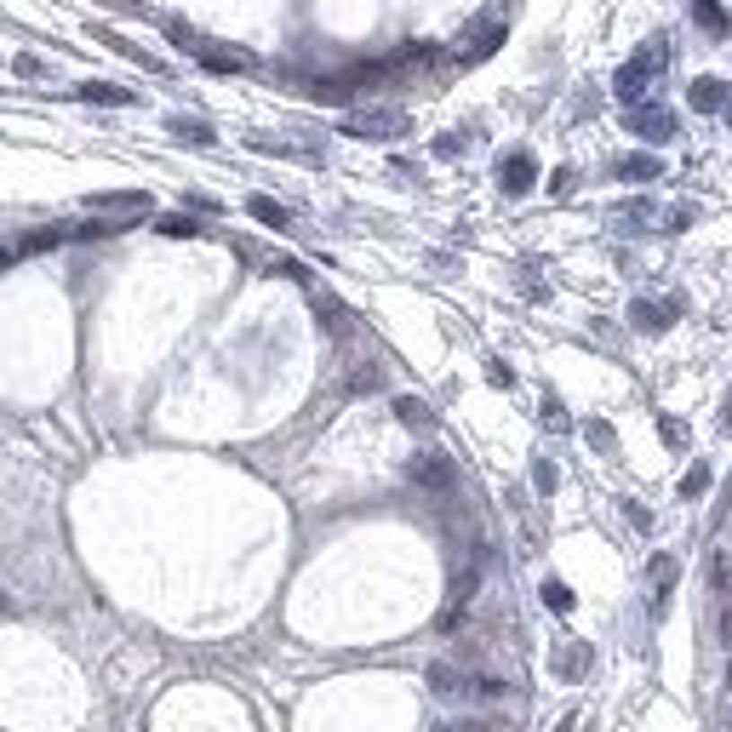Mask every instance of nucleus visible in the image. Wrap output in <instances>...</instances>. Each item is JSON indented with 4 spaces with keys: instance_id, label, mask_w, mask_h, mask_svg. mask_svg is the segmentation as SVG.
Wrapping results in <instances>:
<instances>
[{
    "instance_id": "obj_3",
    "label": "nucleus",
    "mask_w": 732,
    "mask_h": 732,
    "mask_svg": "<svg viewBox=\"0 0 732 732\" xmlns=\"http://www.w3.org/2000/svg\"><path fill=\"white\" fill-rule=\"evenodd\" d=\"M533 183H538L533 149H516V154H504V161H498V190H504V195H526Z\"/></svg>"
},
{
    "instance_id": "obj_33",
    "label": "nucleus",
    "mask_w": 732,
    "mask_h": 732,
    "mask_svg": "<svg viewBox=\"0 0 732 732\" xmlns=\"http://www.w3.org/2000/svg\"><path fill=\"white\" fill-rule=\"evenodd\" d=\"M18 75H46V64H40V57H29V52H23V57H18Z\"/></svg>"
},
{
    "instance_id": "obj_13",
    "label": "nucleus",
    "mask_w": 732,
    "mask_h": 732,
    "mask_svg": "<svg viewBox=\"0 0 732 732\" xmlns=\"http://www.w3.org/2000/svg\"><path fill=\"white\" fill-rule=\"evenodd\" d=\"M75 98L81 103H103V109H115V103H137L127 86H115V81H81L75 86Z\"/></svg>"
},
{
    "instance_id": "obj_23",
    "label": "nucleus",
    "mask_w": 732,
    "mask_h": 732,
    "mask_svg": "<svg viewBox=\"0 0 732 732\" xmlns=\"http://www.w3.org/2000/svg\"><path fill=\"white\" fill-rule=\"evenodd\" d=\"M154 229H161V235H178V241L200 235V229H195V217H161V224H154Z\"/></svg>"
},
{
    "instance_id": "obj_31",
    "label": "nucleus",
    "mask_w": 732,
    "mask_h": 732,
    "mask_svg": "<svg viewBox=\"0 0 732 732\" xmlns=\"http://www.w3.org/2000/svg\"><path fill=\"white\" fill-rule=\"evenodd\" d=\"M487 378H492L498 389H509V384H516V372H509L504 361H487Z\"/></svg>"
},
{
    "instance_id": "obj_27",
    "label": "nucleus",
    "mask_w": 732,
    "mask_h": 732,
    "mask_svg": "<svg viewBox=\"0 0 732 732\" xmlns=\"http://www.w3.org/2000/svg\"><path fill=\"white\" fill-rule=\"evenodd\" d=\"M435 154H441V161H453V154H463V137H458V132H441V137H435Z\"/></svg>"
},
{
    "instance_id": "obj_19",
    "label": "nucleus",
    "mask_w": 732,
    "mask_h": 732,
    "mask_svg": "<svg viewBox=\"0 0 732 732\" xmlns=\"http://www.w3.org/2000/svg\"><path fill=\"white\" fill-rule=\"evenodd\" d=\"M395 418H401L407 429H429V407H424L418 395H401V401H395Z\"/></svg>"
},
{
    "instance_id": "obj_6",
    "label": "nucleus",
    "mask_w": 732,
    "mask_h": 732,
    "mask_svg": "<svg viewBox=\"0 0 732 732\" xmlns=\"http://www.w3.org/2000/svg\"><path fill=\"white\" fill-rule=\"evenodd\" d=\"M687 103L698 109V115H721V109L732 103V86L721 81V75H698V81L687 86Z\"/></svg>"
},
{
    "instance_id": "obj_22",
    "label": "nucleus",
    "mask_w": 732,
    "mask_h": 732,
    "mask_svg": "<svg viewBox=\"0 0 732 732\" xmlns=\"http://www.w3.org/2000/svg\"><path fill=\"white\" fill-rule=\"evenodd\" d=\"M710 481H715V475H710V463H692V470L681 475V498H704V492H710Z\"/></svg>"
},
{
    "instance_id": "obj_36",
    "label": "nucleus",
    "mask_w": 732,
    "mask_h": 732,
    "mask_svg": "<svg viewBox=\"0 0 732 732\" xmlns=\"http://www.w3.org/2000/svg\"><path fill=\"white\" fill-rule=\"evenodd\" d=\"M555 732H578V715H567V721H560Z\"/></svg>"
},
{
    "instance_id": "obj_26",
    "label": "nucleus",
    "mask_w": 732,
    "mask_h": 732,
    "mask_svg": "<svg viewBox=\"0 0 732 732\" xmlns=\"http://www.w3.org/2000/svg\"><path fill=\"white\" fill-rule=\"evenodd\" d=\"M624 516H630V526H635V533H652V516H647V504H635V498H624Z\"/></svg>"
},
{
    "instance_id": "obj_21",
    "label": "nucleus",
    "mask_w": 732,
    "mask_h": 732,
    "mask_svg": "<svg viewBox=\"0 0 732 732\" xmlns=\"http://www.w3.org/2000/svg\"><path fill=\"white\" fill-rule=\"evenodd\" d=\"M92 207H103V212H144L149 195H137V190H127V195H98Z\"/></svg>"
},
{
    "instance_id": "obj_7",
    "label": "nucleus",
    "mask_w": 732,
    "mask_h": 732,
    "mask_svg": "<svg viewBox=\"0 0 732 732\" xmlns=\"http://www.w3.org/2000/svg\"><path fill=\"white\" fill-rule=\"evenodd\" d=\"M675 315H681V298H664V304L635 298V304H630V326H635V332H664Z\"/></svg>"
},
{
    "instance_id": "obj_25",
    "label": "nucleus",
    "mask_w": 732,
    "mask_h": 732,
    "mask_svg": "<svg viewBox=\"0 0 732 732\" xmlns=\"http://www.w3.org/2000/svg\"><path fill=\"white\" fill-rule=\"evenodd\" d=\"M658 429H664V441H669V446H687V424H681V418H669V412H664V418H658Z\"/></svg>"
},
{
    "instance_id": "obj_1",
    "label": "nucleus",
    "mask_w": 732,
    "mask_h": 732,
    "mask_svg": "<svg viewBox=\"0 0 732 732\" xmlns=\"http://www.w3.org/2000/svg\"><path fill=\"white\" fill-rule=\"evenodd\" d=\"M624 127H630L635 137H647V144H669L681 120L669 115V109H658V103L647 109V98H641V103H630V109H624Z\"/></svg>"
},
{
    "instance_id": "obj_39",
    "label": "nucleus",
    "mask_w": 732,
    "mask_h": 732,
    "mask_svg": "<svg viewBox=\"0 0 732 732\" xmlns=\"http://www.w3.org/2000/svg\"><path fill=\"white\" fill-rule=\"evenodd\" d=\"M727 692H732V664H727Z\"/></svg>"
},
{
    "instance_id": "obj_20",
    "label": "nucleus",
    "mask_w": 732,
    "mask_h": 732,
    "mask_svg": "<svg viewBox=\"0 0 732 732\" xmlns=\"http://www.w3.org/2000/svg\"><path fill=\"white\" fill-rule=\"evenodd\" d=\"M543 606H550V613H572V606H578V595H572L560 578H543Z\"/></svg>"
},
{
    "instance_id": "obj_11",
    "label": "nucleus",
    "mask_w": 732,
    "mask_h": 732,
    "mask_svg": "<svg viewBox=\"0 0 732 732\" xmlns=\"http://www.w3.org/2000/svg\"><path fill=\"white\" fill-rule=\"evenodd\" d=\"M589 658H595V652H589V641H567V647H560L555 652V675L560 681H578V675H589Z\"/></svg>"
},
{
    "instance_id": "obj_29",
    "label": "nucleus",
    "mask_w": 732,
    "mask_h": 732,
    "mask_svg": "<svg viewBox=\"0 0 732 732\" xmlns=\"http://www.w3.org/2000/svg\"><path fill=\"white\" fill-rule=\"evenodd\" d=\"M378 384H384V372H378V366H361V372L349 378V389H378Z\"/></svg>"
},
{
    "instance_id": "obj_16",
    "label": "nucleus",
    "mask_w": 732,
    "mask_h": 732,
    "mask_svg": "<svg viewBox=\"0 0 732 732\" xmlns=\"http://www.w3.org/2000/svg\"><path fill=\"white\" fill-rule=\"evenodd\" d=\"M166 132L183 137V144H217V132L207 127V120H195V115H172V120H166Z\"/></svg>"
},
{
    "instance_id": "obj_5",
    "label": "nucleus",
    "mask_w": 732,
    "mask_h": 732,
    "mask_svg": "<svg viewBox=\"0 0 732 732\" xmlns=\"http://www.w3.org/2000/svg\"><path fill=\"white\" fill-rule=\"evenodd\" d=\"M190 52H195V64L212 69V75H241V69H252V57H246V52H235V46H217V40H195Z\"/></svg>"
},
{
    "instance_id": "obj_2",
    "label": "nucleus",
    "mask_w": 732,
    "mask_h": 732,
    "mask_svg": "<svg viewBox=\"0 0 732 732\" xmlns=\"http://www.w3.org/2000/svg\"><path fill=\"white\" fill-rule=\"evenodd\" d=\"M407 481H412V487H424V492H446L458 481V470H453V458H446V453H418L407 463Z\"/></svg>"
},
{
    "instance_id": "obj_37",
    "label": "nucleus",
    "mask_w": 732,
    "mask_h": 732,
    "mask_svg": "<svg viewBox=\"0 0 732 732\" xmlns=\"http://www.w3.org/2000/svg\"><path fill=\"white\" fill-rule=\"evenodd\" d=\"M0 618H12V601L6 595H0Z\"/></svg>"
},
{
    "instance_id": "obj_35",
    "label": "nucleus",
    "mask_w": 732,
    "mask_h": 732,
    "mask_svg": "<svg viewBox=\"0 0 732 732\" xmlns=\"http://www.w3.org/2000/svg\"><path fill=\"white\" fill-rule=\"evenodd\" d=\"M721 429L732 435V401H727V407H721Z\"/></svg>"
},
{
    "instance_id": "obj_8",
    "label": "nucleus",
    "mask_w": 732,
    "mask_h": 732,
    "mask_svg": "<svg viewBox=\"0 0 732 732\" xmlns=\"http://www.w3.org/2000/svg\"><path fill=\"white\" fill-rule=\"evenodd\" d=\"M647 578H652V613H664L669 589H675V578H681V560L658 550V555H652V567H647Z\"/></svg>"
},
{
    "instance_id": "obj_18",
    "label": "nucleus",
    "mask_w": 732,
    "mask_h": 732,
    "mask_svg": "<svg viewBox=\"0 0 732 732\" xmlns=\"http://www.w3.org/2000/svg\"><path fill=\"white\" fill-rule=\"evenodd\" d=\"M246 212H252L258 224H269V229H287V224H292L287 207H280V200H269V195H252V200H246Z\"/></svg>"
},
{
    "instance_id": "obj_24",
    "label": "nucleus",
    "mask_w": 732,
    "mask_h": 732,
    "mask_svg": "<svg viewBox=\"0 0 732 732\" xmlns=\"http://www.w3.org/2000/svg\"><path fill=\"white\" fill-rule=\"evenodd\" d=\"M584 435H589V446H595V453H613V446H618V435H613V424H589Z\"/></svg>"
},
{
    "instance_id": "obj_32",
    "label": "nucleus",
    "mask_w": 732,
    "mask_h": 732,
    "mask_svg": "<svg viewBox=\"0 0 732 732\" xmlns=\"http://www.w3.org/2000/svg\"><path fill=\"white\" fill-rule=\"evenodd\" d=\"M435 732H492V727H481V721H446V727H435Z\"/></svg>"
},
{
    "instance_id": "obj_12",
    "label": "nucleus",
    "mask_w": 732,
    "mask_h": 732,
    "mask_svg": "<svg viewBox=\"0 0 732 732\" xmlns=\"http://www.w3.org/2000/svg\"><path fill=\"white\" fill-rule=\"evenodd\" d=\"M470 681H475V675H463L458 664H429V692H435V698H458V692H470Z\"/></svg>"
},
{
    "instance_id": "obj_28",
    "label": "nucleus",
    "mask_w": 732,
    "mask_h": 732,
    "mask_svg": "<svg viewBox=\"0 0 732 732\" xmlns=\"http://www.w3.org/2000/svg\"><path fill=\"white\" fill-rule=\"evenodd\" d=\"M533 481H538V492H555V463L538 458V463H533Z\"/></svg>"
},
{
    "instance_id": "obj_9",
    "label": "nucleus",
    "mask_w": 732,
    "mask_h": 732,
    "mask_svg": "<svg viewBox=\"0 0 732 732\" xmlns=\"http://www.w3.org/2000/svg\"><path fill=\"white\" fill-rule=\"evenodd\" d=\"M692 23L704 29L710 40H727V35H732V18H727L721 0H692Z\"/></svg>"
},
{
    "instance_id": "obj_30",
    "label": "nucleus",
    "mask_w": 732,
    "mask_h": 732,
    "mask_svg": "<svg viewBox=\"0 0 732 732\" xmlns=\"http://www.w3.org/2000/svg\"><path fill=\"white\" fill-rule=\"evenodd\" d=\"M543 429H567V412H560V401H543Z\"/></svg>"
},
{
    "instance_id": "obj_34",
    "label": "nucleus",
    "mask_w": 732,
    "mask_h": 732,
    "mask_svg": "<svg viewBox=\"0 0 732 732\" xmlns=\"http://www.w3.org/2000/svg\"><path fill=\"white\" fill-rule=\"evenodd\" d=\"M721 635L732 641V601H727V613H721Z\"/></svg>"
},
{
    "instance_id": "obj_4",
    "label": "nucleus",
    "mask_w": 732,
    "mask_h": 732,
    "mask_svg": "<svg viewBox=\"0 0 732 732\" xmlns=\"http://www.w3.org/2000/svg\"><path fill=\"white\" fill-rule=\"evenodd\" d=\"M344 132H355V137H401L407 132V115H401V109H366V115L344 120Z\"/></svg>"
},
{
    "instance_id": "obj_14",
    "label": "nucleus",
    "mask_w": 732,
    "mask_h": 732,
    "mask_svg": "<svg viewBox=\"0 0 732 732\" xmlns=\"http://www.w3.org/2000/svg\"><path fill=\"white\" fill-rule=\"evenodd\" d=\"M504 46V23H492V29H475L470 40H463V52H458V64H481L487 52H498Z\"/></svg>"
},
{
    "instance_id": "obj_15",
    "label": "nucleus",
    "mask_w": 732,
    "mask_h": 732,
    "mask_svg": "<svg viewBox=\"0 0 732 732\" xmlns=\"http://www.w3.org/2000/svg\"><path fill=\"white\" fill-rule=\"evenodd\" d=\"M647 81H652V75H647L641 64H624V69L613 75V92H618L624 103H641V98H647Z\"/></svg>"
},
{
    "instance_id": "obj_17",
    "label": "nucleus",
    "mask_w": 732,
    "mask_h": 732,
    "mask_svg": "<svg viewBox=\"0 0 732 732\" xmlns=\"http://www.w3.org/2000/svg\"><path fill=\"white\" fill-rule=\"evenodd\" d=\"M635 64H641L647 75H658L669 64V35H647L641 46H635Z\"/></svg>"
},
{
    "instance_id": "obj_10",
    "label": "nucleus",
    "mask_w": 732,
    "mask_h": 732,
    "mask_svg": "<svg viewBox=\"0 0 732 732\" xmlns=\"http://www.w3.org/2000/svg\"><path fill=\"white\" fill-rule=\"evenodd\" d=\"M613 178L652 183V178H664V161H658V154H624V161H613Z\"/></svg>"
},
{
    "instance_id": "obj_38",
    "label": "nucleus",
    "mask_w": 732,
    "mask_h": 732,
    "mask_svg": "<svg viewBox=\"0 0 732 732\" xmlns=\"http://www.w3.org/2000/svg\"><path fill=\"white\" fill-rule=\"evenodd\" d=\"M721 115H727V127H732V103H727V109H721Z\"/></svg>"
}]
</instances>
